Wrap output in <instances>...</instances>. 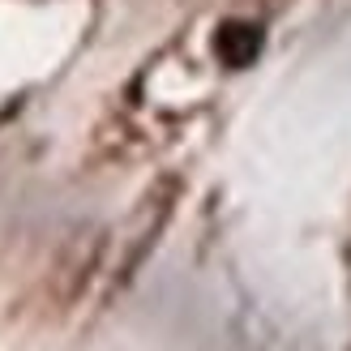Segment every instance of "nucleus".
I'll return each mask as SVG.
<instances>
[{
  "label": "nucleus",
  "mask_w": 351,
  "mask_h": 351,
  "mask_svg": "<svg viewBox=\"0 0 351 351\" xmlns=\"http://www.w3.org/2000/svg\"><path fill=\"white\" fill-rule=\"evenodd\" d=\"M257 43H261V34L253 26H223V34H219V51L227 64H249Z\"/></svg>",
  "instance_id": "f257e3e1"
}]
</instances>
